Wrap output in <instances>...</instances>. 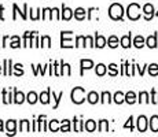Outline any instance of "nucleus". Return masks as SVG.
Segmentation results:
<instances>
[{"instance_id": "45", "label": "nucleus", "mask_w": 158, "mask_h": 137, "mask_svg": "<svg viewBox=\"0 0 158 137\" xmlns=\"http://www.w3.org/2000/svg\"><path fill=\"white\" fill-rule=\"evenodd\" d=\"M39 13H40V10H32L30 8V18H32L33 21H36V19H39Z\"/></svg>"}, {"instance_id": "40", "label": "nucleus", "mask_w": 158, "mask_h": 137, "mask_svg": "<svg viewBox=\"0 0 158 137\" xmlns=\"http://www.w3.org/2000/svg\"><path fill=\"white\" fill-rule=\"evenodd\" d=\"M101 102L103 103V104H106V103H110L111 102V95L109 92H103L102 93V100Z\"/></svg>"}, {"instance_id": "7", "label": "nucleus", "mask_w": 158, "mask_h": 137, "mask_svg": "<svg viewBox=\"0 0 158 137\" xmlns=\"http://www.w3.org/2000/svg\"><path fill=\"white\" fill-rule=\"evenodd\" d=\"M13 8H14V17H13V19H17V13H19L21 14V17H22V19H26V10H28V4H23V11H19V8H18V6L17 4H14L13 6Z\"/></svg>"}, {"instance_id": "39", "label": "nucleus", "mask_w": 158, "mask_h": 137, "mask_svg": "<svg viewBox=\"0 0 158 137\" xmlns=\"http://www.w3.org/2000/svg\"><path fill=\"white\" fill-rule=\"evenodd\" d=\"M41 18H43L44 21L45 19H52V13H51V8H44Z\"/></svg>"}, {"instance_id": "18", "label": "nucleus", "mask_w": 158, "mask_h": 137, "mask_svg": "<svg viewBox=\"0 0 158 137\" xmlns=\"http://www.w3.org/2000/svg\"><path fill=\"white\" fill-rule=\"evenodd\" d=\"M146 44H147V47H150V48H156L157 47V34L148 36L147 40H146Z\"/></svg>"}, {"instance_id": "55", "label": "nucleus", "mask_w": 158, "mask_h": 137, "mask_svg": "<svg viewBox=\"0 0 158 137\" xmlns=\"http://www.w3.org/2000/svg\"><path fill=\"white\" fill-rule=\"evenodd\" d=\"M136 67H138L139 73H140V75H143V74H144V67H140V66H136Z\"/></svg>"}, {"instance_id": "56", "label": "nucleus", "mask_w": 158, "mask_h": 137, "mask_svg": "<svg viewBox=\"0 0 158 137\" xmlns=\"http://www.w3.org/2000/svg\"><path fill=\"white\" fill-rule=\"evenodd\" d=\"M0 132H3V121L0 119Z\"/></svg>"}, {"instance_id": "36", "label": "nucleus", "mask_w": 158, "mask_h": 137, "mask_svg": "<svg viewBox=\"0 0 158 137\" xmlns=\"http://www.w3.org/2000/svg\"><path fill=\"white\" fill-rule=\"evenodd\" d=\"M3 103H4V104L13 103V100H11V95L7 92V89H3Z\"/></svg>"}, {"instance_id": "5", "label": "nucleus", "mask_w": 158, "mask_h": 137, "mask_svg": "<svg viewBox=\"0 0 158 137\" xmlns=\"http://www.w3.org/2000/svg\"><path fill=\"white\" fill-rule=\"evenodd\" d=\"M143 13H144V18L147 21H150L151 18H153V15H154V7H153V4H144V7H143Z\"/></svg>"}, {"instance_id": "16", "label": "nucleus", "mask_w": 158, "mask_h": 137, "mask_svg": "<svg viewBox=\"0 0 158 137\" xmlns=\"http://www.w3.org/2000/svg\"><path fill=\"white\" fill-rule=\"evenodd\" d=\"M84 129L87 130V132H95V129H96V122L95 121H92V119H88L85 123H84Z\"/></svg>"}, {"instance_id": "54", "label": "nucleus", "mask_w": 158, "mask_h": 137, "mask_svg": "<svg viewBox=\"0 0 158 137\" xmlns=\"http://www.w3.org/2000/svg\"><path fill=\"white\" fill-rule=\"evenodd\" d=\"M7 41H8V36H6V37L3 38V44H2V47H6V45H7Z\"/></svg>"}, {"instance_id": "6", "label": "nucleus", "mask_w": 158, "mask_h": 137, "mask_svg": "<svg viewBox=\"0 0 158 137\" xmlns=\"http://www.w3.org/2000/svg\"><path fill=\"white\" fill-rule=\"evenodd\" d=\"M147 129V118L144 115H140L138 118V130L139 132H146Z\"/></svg>"}, {"instance_id": "8", "label": "nucleus", "mask_w": 158, "mask_h": 137, "mask_svg": "<svg viewBox=\"0 0 158 137\" xmlns=\"http://www.w3.org/2000/svg\"><path fill=\"white\" fill-rule=\"evenodd\" d=\"M72 17H73V10H72V8H69V7H66V6H63L60 18H62V19H65V21H69V19H72Z\"/></svg>"}, {"instance_id": "3", "label": "nucleus", "mask_w": 158, "mask_h": 137, "mask_svg": "<svg viewBox=\"0 0 158 137\" xmlns=\"http://www.w3.org/2000/svg\"><path fill=\"white\" fill-rule=\"evenodd\" d=\"M127 15H128L129 19L138 21L139 18H140V6L136 4V3H132V4H129L128 8H127Z\"/></svg>"}, {"instance_id": "31", "label": "nucleus", "mask_w": 158, "mask_h": 137, "mask_svg": "<svg viewBox=\"0 0 158 137\" xmlns=\"http://www.w3.org/2000/svg\"><path fill=\"white\" fill-rule=\"evenodd\" d=\"M60 132H70V121L63 119L60 123Z\"/></svg>"}, {"instance_id": "14", "label": "nucleus", "mask_w": 158, "mask_h": 137, "mask_svg": "<svg viewBox=\"0 0 158 137\" xmlns=\"http://www.w3.org/2000/svg\"><path fill=\"white\" fill-rule=\"evenodd\" d=\"M50 95H51V89H47L45 92H41L40 96H39V100H40L43 104H48L50 103Z\"/></svg>"}, {"instance_id": "26", "label": "nucleus", "mask_w": 158, "mask_h": 137, "mask_svg": "<svg viewBox=\"0 0 158 137\" xmlns=\"http://www.w3.org/2000/svg\"><path fill=\"white\" fill-rule=\"evenodd\" d=\"M19 130L21 132H29L30 130V125H29V121H26V119H23V121H21L19 122Z\"/></svg>"}, {"instance_id": "27", "label": "nucleus", "mask_w": 158, "mask_h": 137, "mask_svg": "<svg viewBox=\"0 0 158 137\" xmlns=\"http://www.w3.org/2000/svg\"><path fill=\"white\" fill-rule=\"evenodd\" d=\"M125 102L128 103V104H133V103L136 102V95L132 92V91H131V92H128V93L125 95Z\"/></svg>"}, {"instance_id": "28", "label": "nucleus", "mask_w": 158, "mask_h": 137, "mask_svg": "<svg viewBox=\"0 0 158 137\" xmlns=\"http://www.w3.org/2000/svg\"><path fill=\"white\" fill-rule=\"evenodd\" d=\"M37 95H36V92H29L28 96H26V100H28L29 104H35L36 102H37Z\"/></svg>"}, {"instance_id": "34", "label": "nucleus", "mask_w": 158, "mask_h": 137, "mask_svg": "<svg viewBox=\"0 0 158 137\" xmlns=\"http://www.w3.org/2000/svg\"><path fill=\"white\" fill-rule=\"evenodd\" d=\"M11 48H19L21 47V40L18 36H14V37H11V44H10Z\"/></svg>"}, {"instance_id": "1", "label": "nucleus", "mask_w": 158, "mask_h": 137, "mask_svg": "<svg viewBox=\"0 0 158 137\" xmlns=\"http://www.w3.org/2000/svg\"><path fill=\"white\" fill-rule=\"evenodd\" d=\"M109 15H110V18H111V19H114V21L123 19V15H124L123 6L118 4V3H114V4H111L110 8H109Z\"/></svg>"}, {"instance_id": "52", "label": "nucleus", "mask_w": 158, "mask_h": 137, "mask_svg": "<svg viewBox=\"0 0 158 137\" xmlns=\"http://www.w3.org/2000/svg\"><path fill=\"white\" fill-rule=\"evenodd\" d=\"M132 121H133V118H132V117H129L128 122H127L125 125H124V127H125V129H128V127H129V129L132 130V129H133V123H132Z\"/></svg>"}, {"instance_id": "11", "label": "nucleus", "mask_w": 158, "mask_h": 137, "mask_svg": "<svg viewBox=\"0 0 158 137\" xmlns=\"http://www.w3.org/2000/svg\"><path fill=\"white\" fill-rule=\"evenodd\" d=\"M15 127H17V122L14 119L7 121L6 123V129H7V135H15Z\"/></svg>"}, {"instance_id": "25", "label": "nucleus", "mask_w": 158, "mask_h": 137, "mask_svg": "<svg viewBox=\"0 0 158 137\" xmlns=\"http://www.w3.org/2000/svg\"><path fill=\"white\" fill-rule=\"evenodd\" d=\"M144 42H146V40L142 37V36H136L135 40H133V45H135L136 48H142L144 45Z\"/></svg>"}, {"instance_id": "44", "label": "nucleus", "mask_w": 158, "mask_h": 137, "mask_svg": "<svg viewBox=\"0 0 158 137\" xmlns=\"http://www.w3.org/2000/svg\"><path fill=\"white\" fill-rule=\"evenodd\" d=\"M14 69H15V75H17V77L23 75V70H22V65H21V63H17V65L14 66Z\"/></svg>"}, {"instance_id": "43", "label": "nucleus", "mask_w": 158, "mask_h": 137, "mask_svg": "<svg viewBox=\"0 0 158 137\" xmlns=\"http://www.w3.org/2000/svg\"><path fill=\"white\" fill-rule=\"evenodd\" d=\"M109 74L110 75H117L118 74V69H117V65H114V63H111L110 66H109Z\"/></svg>"}, {"instance_id": "37", "label": "nucleus", "mask_w": 158, "mask_h": 137, "mask_svg": "<svg viewBox=\"0 0 158 137\" xmlns=\"http://www.w3.org/2000/svg\"><path fill=\"white\" fill-rule=\"evenodd\" d=\"M54 74L55 75H62V66H60V62H55L54 63Z\"/></svg>"}, {"instance_id": "2", "label": "nucleus", "mask_w": 158, "mask_h": 137, "mask_svg": "<svg viewBox=\"0 0 158 137\" xmlns=\"http://www.w3.org/2000/svg\"><path fill=\"white\" fill-rule=\"evenodd\" d=\"M85 100V91L84 88L77 87L72 91V102L74 104H81V103Z\"/></svg>"}, {"instance_id": "50", "label": "nucleus", "mask_w": 158, "mask_h": 137, "mask_svg": "<svg viewBox=\"0 0 158 137\" xmlns=\"http://www.w3.org/2000/svg\"><path fill=\"white\" fill-rule=\"evenodd\" d=\"M96 11H98V8H95V7H91L89 10H88V19H92V15L96 13Z\"/></svg>"}, {"instance_id": "9", "label": "nucleus", "mask_w": 158, "mask_h": 137, "mask_svg": "<svg viewBox=\"0 0 158 137\" xmlns=\"http://www.w3.org/2000/svg\"><path fill=\"white\" fill-rule=\"evenodd\" d=\"M80 65H81V75H83L84 70H88V69H92L94 67V62L91 59H81L80 60Z\"/></svg>"}, {"instance_id": "29", "label": "nucleus", "mask_w": 158, "mask_h": 137, "mask_svg": "<svg viewBox=\"0 0 158 137\" xmlns=\"http://www.w3.org/2000/svg\"><path fill=\"white\" fill-rule=\"evenodd\" d=\"M74 121V132H83L84 130V122L83 121H78V119H73Z\"/></svg>"}, {"instance_id": "20", "label": "nucleus", "mask_w": 158, "mask_h": 137, "mask_svg": "<svg viewBox=\"0 0 158 137\" xmlns=\"http://www.w3.org/2000/svg\"><path fill=\"white\" fill-rule=\"evenodd\" d=\"M150 129H151V132H158V117L157 115H153V117H151Z\"/></svg>"}, {"instance_id": "23", "label": "nucleus", "mask_w": 158, "mask_h": 137, "mask_svg": "<svg viewBox=\"0 0 158 137\" xmlns=\"http://www.w3.org/2000/svg\"><path fill=\"white\" fill-rule=\"evenodd\" d=\"M125 102V95H124L123 92H115L114 95V103H117V104H121V103Z\"/></svg>"}, {"instance_id": "4", "label": "nucleus", "mask_w": 158, "mask_h": 137, "mask_svg": "<svg viewBox=\"0 0 158 137\" xmlns=\"http://www.w3.org/2000/svg\"><path fill=\"white\" fill-rule=\"evenodd\" d=\"M73 32H62L60 33V47L62 48H73Z\"/></svg>"}, {"instance_id": "10", "label": "nucleus", "mask_w": 158, "mask_h": 137, "mask_svg": "<svg viewBox=\"0 0 158 137\" xmlns=\"http://www.w3.org/2000/svg\"><path fill=\"white\" fill-rule=\"evenodd\" d=\"M36 32H26L23 34V47H32V37Z\"/></svg>"}, {"instance_id": "19", "label": "nucleus", "mask_w": 158, "mask_h": 137, "mask_svg": "<svg viewBox=\"0 0 158 137\" xmlns=\"http://www.w3.org/2000/svg\"><path fill=\"white\" fill-rule=\"evenodd\" d=\"M11 59H4V71H3V74L4 75H11L13 74V71H11Z\"/></svg>"}, {"instance_id": "22", "label": "nucleus", "mask_w": 158, "mask_h": 137, "mask_svg": "<svg viewBox=\"0 0 158 137\" xmlns=\"http://www.w3.org/2000/svg\"><path fill=\"white\" fill-rule=\"evenodd\" d=\"M48 129H50L51 132H59L60 127H59V123H58V121H56V119L50 121V125H48Z\"/></svg>"}, {"instance_id": "51", "label": "nucleus", "mask_w": 158, "mask_h": 137, "mask_svg": "<svg viewBox=\"0 0 158 137\" xmlns=\"http://www.w3.org/2000/svg\"><path fill=\"white\" fill-rule=\"evenodd\" d=\"M85 40H87L88 47H95V41L92 40V37H91V36H85Z\"/></svg>"}, {"instance_id": "35", "label": "nucleus", "mask_w": 158, "mask_h": 137, "mask_svg": "<svg viewBox=\"0 0 158 137\" xmlns=\"http://www.w3.org/2000/svg\"><path fill=\"white\" fill-rule=\"evenodd\" d=\"M41 47H45V48H50L51 47V38L50 36H43L41 37Z\"/></svg>"}, {"instance_id": "33", "label": "nucleus", "mask_w": 158, "mask_h": 137, "mask_svg": "<svg viewBox=\"0 0 158 137\" xmlns=\"http://www.w3.org/2000/svg\"><path fill=\"white\" fill-rule=\"evenodd\" d=\"M107 130H109V122L106 119H102L101 122H99V132L105 133V132H107Z\"/></svg>"}, {"instance_id": "58", "label": "nucleus", "mask_w": 158, "mask_h": 137, "mask_svg": "<svg viewBox=\"0 0 158 137\" xmlns=\"http://www.w3.org/2000/svg\"><path fill=\"white\" fill-rule=\"evenodd\" d=\"M156 15H157V17H158V11H157V13H156Z\"/></svg>"}, {"instance_id": "48", "label": "nucleus", "mask_w": 158, "mask_h": 137, "mask_svg": "<svg viewBox=\"0 0 158 137\" xmlns=\"http://www.w3.org/2000/svg\"><path fill=\"white\" fill-rule=\"evenodd\" d=\"M51 13H52V17H55V19H62V18H60V14H59V10H58V8L54 7L52 10H51Z\"/></svg>"}, {"instance_id": "47", "label": "nucleus", "mask_w": 158, "mask_h": 137, "mask_svg": "<svg viewBox=\"0 0 158 137\" xmlns=\"http://www.w3.org/2000/svg\"><path fill=\"white\" fill-rule=\"evenodd\" d=\"M32 47H40L39 44V37H37V33H35V36L32 37Z\"/></svg>"}, {"instance_id": "41", "label": "nucleus", "mask_w": 158, "mask_h": 137, "mask_svg": "<svg viewBox=\"0 0 158 137\" xmlns=\"http://www.w3.org/2000/svg\"><path fill=\"white\" fill-rule=\"evenodd\" d=\"M62 97H63V92H60L58 96L52 92V99L55 100V104H54V108H58V106H59V102H60V99H62Z\"/></svg>"}, {"instance_id": "53", "label": "nucleus", "mask_w": 158, "mask_h": 137, "mask_svg": "<svg viewBox=\"0 0 158 137\" xmlns=\"http://www.w3.org/2000/svg\"><path fill=\"white\" fill-rule=\"evenodd\" d=\"M3 11H4V7L3 6H0V19H4V17H3Z\"/></svg>"}, {"instance_id": "32", "label": "nucleus", "mask_w": 158, "mask_h": 137, "mask_svg": "<svg viewBox=\"0 0 158 137\" xmlns=\"http://www.w3.org/2000/svg\"><path fill=\"white\" fill-rule=\"evenodd\" d=\"M85 36H77L76 37V47H85Z\"/></svg>"}, {"instance_id": "21", "label": "nucleus", "mask_w": 158, "mask_h": 137, "mask_svg": "<svg viewBox=\"0 0 158 137\" xmlns=\"http://www.w3.org/2000/svg\"><path fill=\"white\" fill-rule=\"evenodd\" d=\"M106 71H107V69H106V66L103 65V63H99V65L96 66V70H95L96 75L102 77V75H105V74H106Z\"/></svg>"}, {"instance_id": "24", "label": "nucleus", "mask_w": 158, "mask_h": 137, "mask_svg": "<svg viewBox=\"0 0 158 137\" xmlns=\"http://www.w3.org/2000/svg\"><path fill=\"white\" fill-rule=\"evenodd\" d=\"M121 45H123L124 48H129L131 47V33L127 36H124V37H121Z\"/></svg>"}, {"instance_id": "13", "label": "nucleus", "mask_w": 158, "mask_h": 137, "mask_svg": "<svg viewBox=\"0 0 158 137\" xmlns=\"http://www.w3.org/2000/svg\"><path fill=\"white\" fill-rule=\"evenodd\" d=\"M85 14H87V11L84 10V8H81V7H78V8H76L74 10V18L77 21H84L85 19Z\"/></svg>"}, {"instance_id": "49", "label": "nucleus", "mask_w": 158, "mask_h": 137, "mask_svg": "<svg viewBox=\"0 0 158 137\" xmlns=\"http://www.w3.org/2000/svg\"><path fill=\"white\" fill-rule=\"evenodd\" d=\"M33 132H40V121H33Z\"/></svg>"}, {"instance_id": "30", "label": "nucleus", "mask_w": 158, "mask_h": 137, "mask_svg": "<svg viewBox=\"0 0 158 137\" xmlns=\"http://www.w3.org/2000/svg\"><path fill=\"white\" fill-rule=\"evenodd\" d=\"M107 45L110 48L118 47V38L115 37V36H110V37H109V40H107Z\"/></svg>"}, {"instance_id": "42", "label": "nucleus", "mask_w": 158, "mask_h": 137, "mask_svg": "<svg viewBox=\"0 0 158 137\" xmlns=\"http://www.w3.org/2000/svg\"><path fill=\"white\" fill-rule=\"evenodd\" d=\"M139 102L140 103H148V93L147 92H140L139 93Z\"/></svg>"}, {"instance_id": "15", "label": "nucleus", "mask_w": 158, "mask_h": 137, "mask_svg": "<svg viewBox=\"0 0 158 137\" xmlns=\"http://www.w3.org/2000/svg\"><path fill=\"white\" fill-rule=\"evenodd\" d=\"M87 100L89 104H96V103L99 102V95L96 92H89L87 95Z\"/></svg>"}, {"instance_id": "17", "label": "nucleus", "mask_w": 158, "mask_h": 137, "mask_svg": "<svg viewBox=\"0 0 158 137\" xmlns=\"http://www.w3.org/2000/svg\"><path fill=\"white\" fill-rule=\"evenodd\" d=\"M106 38L103 37V36H101V34H96L95 36V47H98V48H103L106 45Z\"/></svg>"}, {"instance_id": "57", "label": "nucleus", "mask_w": 158, "mask_h": 137, "mask_svg": "<svg viewBox=\"0 0 158 137\" xmlns=\"http://www.w3.org/2000/svg\"><path fill=\"white\" fill-rule=\"evenodd\" d=\"M0 73H2V66H0Z\"/></svg>"}, {"instance_id": "12", "label": "nucleus", "mask_w": 158, "mask_h": 137, "mask_svg": "<svg viewBox=\"0 0 158 137\" xmlns=\"http://www.w3.org/2000/svg\"><path fill=\"white\" fill-rule=\"evenodd\" d=\"M23 102H25V95H23L22 92H19V91L14 89V103H17V104H22Z\"/></svg>"}, {"instance_id": "38", "label": "nucleus", "mask_w": 158, "mask_h": 137, "mask_svg": "<svg viewBox=\"0 0 158 137\" xmlns=\"http://www.w3.org/2000/svg\"><path fill=\"white\" fill-rule=\"evenodd\" d=\"M148 74L150 75H158V65L153 63V65L148 66Z\"/></svg>"}, {"instance_id": "46", "label": "nucleus", "mask_w": 158, "mask_h": 137, "mask_svg": "<svg viewBox=\"0 0 158 137\" xmlns=\"http://www.w3.org/2000/svg\"><path fill=\"white\" fill-rule=\"evenodd\" d=\"M151 103L158 104V93H156V91H151Z\"/></svg>"}]
</instances>
